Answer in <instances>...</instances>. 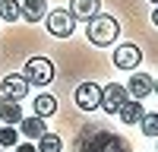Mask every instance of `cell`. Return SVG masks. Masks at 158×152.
I'll return each instance as SVG.
<instances>
[{
	"label": "cell",
	"instance_id": "1",
	"mask_svg": "<svg viewBox=\"0 0 158 152\" xmlns=\"http://www.w3.org/2000/svg\"><path fill=\"white\" fill-rule=\"evenodd\" d=\"M76 152H130V143L101 127H85L76 136Z\"/></svg>",
	"mask_w": 158,
	"mask_h": 152
},
{
	"label": "cell",
	"instance_id": "2",
	"mask_svg": "<svg viewBox=\"0 0 158 152\" xmlns=\"http://www.w3.org/2000/svg\"><path fill=\"white\" fill-rule=\"evenodd\" d=\"M120 35V22H117L114 16H104V13H98L95 19H89L85 25V38L92 44H114V38Z\"/></svg>",
	"mask_w": 158,
	"mask_h": 152
},
{
	"label": "cell",
	"instance_id": "3",
	"mask_svg": "<svg viewBox=\"0 0 158 152\" xmlns=\"http://www.w3.org/2000/svg\"><path fill=\"white\" fill-rule=\"evenodd\" d=\"M22 76H25L29 86H48L51 79H54V63H51L48 57H29Z\"/></svg>",
	"mask_w": 158,
	"mask_h": 152
},
{
	"label": "cell",
	"instance_id": "4",
	"mask_svg": "<svg viewBox=\"0 0 158 152\" xmlns=\"http://www.w3.org/2000/svg\"><path fill=\"white\" fill-rule=\"evenodd\" d=\"M44 19H48V32L54 38H70L76 29V19L70 16V10H51Z\"/></svg>",
	"mask_w": 158,
	"mask_h": 152
},
{
	"label": "cell",
	"instance_id": "5",
	"mask_svg": "<svg viewBox=\"0 0 158 152\" xmlns=\"http://www.w3.org/2000/svg\"><path fill=\"white\" fill-rule=\"evenodd\" d=\"M130 98V92H127V86H117V82H111V86H104L101 89V111H108V114H117L123 108V101Z\"/></svg>",
	"mask_w": 158,
	"mask_h": 152
},
{
	"label": "cell",
	"instance_id": "6",
	"mask_svg": "<svg viewBox=\"0 0 158 152\" xmlns=\"http://www.w3.org/2000/svg\"><path fill=\"white\" fill-rule=\"evenodd\" d=\"M76 105L82 111H95L101 105V89L95 82H79L76 86Z\"/></svg>",
	"mask_w": 158,
	"mask_h": 152
},
{
	"label": "cell",
	"instance_id": "7",
	"mask_svg": "<svg viewBox=\"0 0 158 152\" xmlns=\"http://www.w3.org/2000/svg\"><path fill=\"white\" fill-rule=\"evenodd\" d=\"M0 92L6 98H13V101H19V98L29 95V82H25L22 73H10V76H3V82H0Z\"/></svg>",
	"mask_w": 158,
	"mask_h": 152
},
{
	"label": "cell",
	"instance_id": "8",
	"mask_svg": "<svg viewBox=\"0 0 158 152\" xmlns=\"http://www.w3.org/2000/svg\"><path fill=\"white\" fill-rule=\"evenodd\" d=\"M139 60H142V51H139L136 44H120V48H114V67L133 70V67H139Z\"/></svg>",
	"mask_w": 158,
	"mask_h": 152
},
{
	"label": "cell",
	"instance_id": "9",
	"mask_svg": "<svg viewBox=\"0 0 158 152\" xmlns=\"http://www.w3.org/2000/svg\"><path fill=\"white\" fill-rule=\"evenodd\" d=\"M98 13H101V0H73L70 3V16L73 19L89 22V19H95Z\"/></svg>",
	"mask_w": 158,
	"mask_h": 152
},
{
	"label": "cell",
	"instance_id": "10",
	"mask_svg": "<svg viewBox=\"0 0 158 152\" xmlns=\"http://www.w3.org/2000/svg\"><path fill=\"white\" fill-rule=\"evenodd\" d=\"M19 16L25 22H41L48 16V0H22L19 3Z\"/></svg>",
	"mask_w": 158,
	"mask_h": 152
},
{
	"label": "cell",
	"instance_id": "11",
	"mask_svg": "<svg viewBox=\"0 0 158 152\" xmlns=\"http://www.w3.org/2000/svg\"><path fill=\"white\" fill-rule=\"evenodd\" d=\"M152 86H155V79L149 73H136V76H130V86H127V92L133 95L136 101H142L149 92H152Z\"/></svg>",
	"mask_w": 158,
	"mask_h": 152
},
{
	"label": "cell",
	"instance_id": "12",
	"mask_svg": "<svg viewBox=\"0 0 158 152\" xmlns=\"http://www.w3.org/2000/svg\"><path fill=\"white\" fill-rule=\"evenodd\" d=\"M0 120H3L6 127H16V124L22 120V108H19V101L0 95Z\"/></svg>",
	"mask_w": 158,
	"mask_h": 152
},
{
	"label": "cell",
	"instance_id": "13",
	"mask_svg": "<svg viewBox=\"0 0 158 152\" xmlns=\"http://www.w3.org/2000/svg\"><path fill=\"white\" fill-rule=\"evenodd\" d=\"M117 114H120V120H123L127 127H133V124H139V120H142L146 108H142V101H136V98H127V101H123V108L117 111Z\"/></svg>",
	"mask_w": 158,
	"mask_h": 152
},
{
	"label": "cell",
	"instance_id": "14",
	"mask_svg": "<svg viewBox=\"0 0 158 152\" xmlns=\"http://www.w3.org/2000/svg\"><path fill=\"white\" fill-rule=\"evenodd\" d=\"M16 127H19V133H22V136H29V139H38L41 133H48L44 117H38V114H32V117H22Z\"/></svg>",
	"mask_w": 158,
	"mask_h": 152
},
{
	"label": "cell",
	"instance_id": "15",
	"mask_svg": "<svg viewBox=\"0 0 158 152\" xmlns=\"http://www.w3.org/2000/svg\"><path fill=\"white\" fill-rule=\"evenodd\" d=\"M35 149H38V152H63V139H60L57 133H41Z\"/></svg>",
	"mask_w": 158,
	"mask_h": 152
},
{
	"label": "cell",
	"instance_id": "16",
	"mask_svg": "<svg viewBox=\"0 0 158 152\" xmlns=\"http://www.w3.org/2000/svg\"><path fill=\"white\" fill-rule=\"evenodd\" d=\"M32 105H35V114H38V117H51V114L57 111V98H54V95H38Z\"/></svg>",
	"mask_w": 158,
	"mask_h": 152
},
{
	"label": "cell",
	"instance_id": "17",
	"mask_svg": "<svg viewBox=\"0 0 158 152\" xmlns=\"http://www.w3.org/2000/svg\"><path fill=\"white\" fill-rule=\"evenodd\" d=\"M19 19V3L16 0H0V22H16Z\"/></svg>",
	"mask_w": 158,
	"mask_h": 152
},
{
	"label": "cell",
	"instance_id": "18",
	"mask_svg": "<svg viewBox=\"0 0 158 152\" xmlns=\"http://www.w3.org/2000/svg\"><path fill=\"white\" fill-rule=\"evenodd\" d=\"M16 143H19V130H16V127H3V130H0V146L13 149Z\"/></svg>",
	"mask_w": 158,
	"mask_h": 152
},
{
	"label": "cell",
	"instance_id": "19",
	"mask_svg": "<svg viewBox=\"0 0 158 152\" xmlns=\"http://www.w3.org/2000/svg\"><path fill=\"white\" fill-rule=\"evenodd\" d=\"M139 127H142V133H146V136H158V114H142Z\"/></svg>",
	"mask_w": 158,
	"mask_h": 152
},
{
	"label": "cell",
	"instance_id": "20",
	"mask_svg": "<svg viewBox=\"0 0 158 152\" xmlns=\"http://www.w3.org/2000/svg\"><path fill=\"white\" fill-rule=\"evenodd\" d=\"M13 152H38V149H35V143H16Z\"/></svg>",
	"mask_w": 158,
	"mask_h": 152
},
{
	"label": "cell",
	"instance_id": "21",
	"mask_svg": "<svg viewBox=\"0 0 158 152\" xmlns=\"http://www.w3.org/2000/svg\"><path fill=\"white\" fill-rule=\"evenodd\" d=\"M152 22H155V25H158V6H155V13H152Z\"/></svg>",
	"mask_w": 158,
	"mask_h": 152
},
{
	"label": "cell",
	"instance_id": "22",
	"mask_svg": "<svg viewBox=\"0 0 158 152\" xmlns=\"http://www.w3.org/2000/svg\"><path fill=\"white\" fill-rule=\"evenodd\" d=\"M152 92H155V95H158V76H155V86H152Z\"/></svg>",
	"mask_w": 158,
	"mask_h": 152
},
{
	"label": "cell",
	"instance_id": "23",
	"mask_svg": "<svg viewBox=\"0 0 158 152\" xmlns=\"http://www.w3.org/2000/svg\"><path fill=\"white\" fill-rule=\"evenodd\" d=\"M152 3H158V0H152Z\"/></svg>",
	"mask_w": 158,
	"mask_h": 152
},
{
	"label": "cell",
	"instance_id": "24",
	"mask_svg": "<svg viewBox=\"0 0 158 152\" xmlns=\"http://www.w3.org/2000/svg\"><path fill=\"white\" fill-rule=\"evenodd\" d=\"M155 139H158V136H155ZM155 152H158V149H155Z\"/></svg>",
	"mask_w": 158,
	"mask_h": 152
}]
</instances>
